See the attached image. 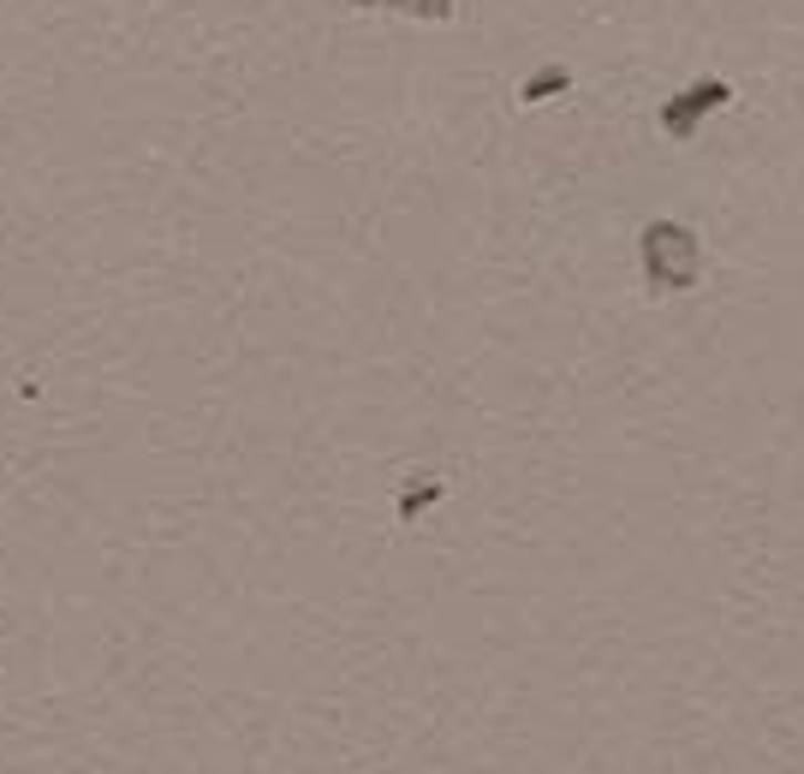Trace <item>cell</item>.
Wrapping results in <instances>:
<instances>
[{
  "mask_svg": "<svg viewBox=\"0 0 804 774\" xmlns=\"http://www.w3.org/2000/svg\"><path fill=\"white\" fill-rule=\"evenodd\" d=\"M352 7H393V0H352Z\"/></svg>",
  "mask_w": 804,
  "mask_h": 774,
  "instance_id": "obj_5",
  "label": "cell"
},
{
  "mask_svg": "<svg viewBox=\"0 0 804 774\" xmlns=\"http://www.w3.org/2000/svg\"><path fill=\"white\" fill-rule=\"evenodd\" d=\"M728 102H733V84H728V78H698V84H686L680 96L661 102V132H668L673 144H686V137L698 132V120L715 114V107H728Z\"/></svg>",
  "mask_w": 804,
  "mask_h": 774,
  "instance_id": "obj_1",
  "label": "cell"
},
{
  "mask_svg": "<svg viewBox=\"0 0 804 774\" xmlns=\"http://www.w3.org/2000/svg\"><path fill=\"white\" fill-rule=\"evenodd\" d=\"M441 495V483H412V488H405V500H400V518H405V525H412V518H418V507H430V500Z\"/></svg>",
  "mask_w": 804,
  "mask_h": 774,
  "instance_id": "obj_3",
  "label": "cell"
},
{
  "mask_svg": "<svg viewBox=\"0 0 804 774\" xmlns=\"http://www.w3.org/2000/svg\"><path fill=\"white\" fill-rule=\"evenodd\" d=\"M566 90H573V72H566V66H536L525 84H518V102L536 107V102H548V96H566Z\"/></svg>",
  "mask_w": 804,
  "mask_h": 774,
  "instance_id": "obj_2",
  "label": "cell"
},
{
  "mask_svg": "<svg viewBox=\"0 0 804 774\" xmlns=\"http://www.w3.org/2000/svg\"><path fill=\"white\" fill-rule=\"evenodd\" d=\"M393 7L412 19H453V0H393Z\"/></svg>",
  "mask_w": 804,
  "mask_h": 774,
  "instance_id": "obj_4",
  "label": "cell"
}]
</instances>
